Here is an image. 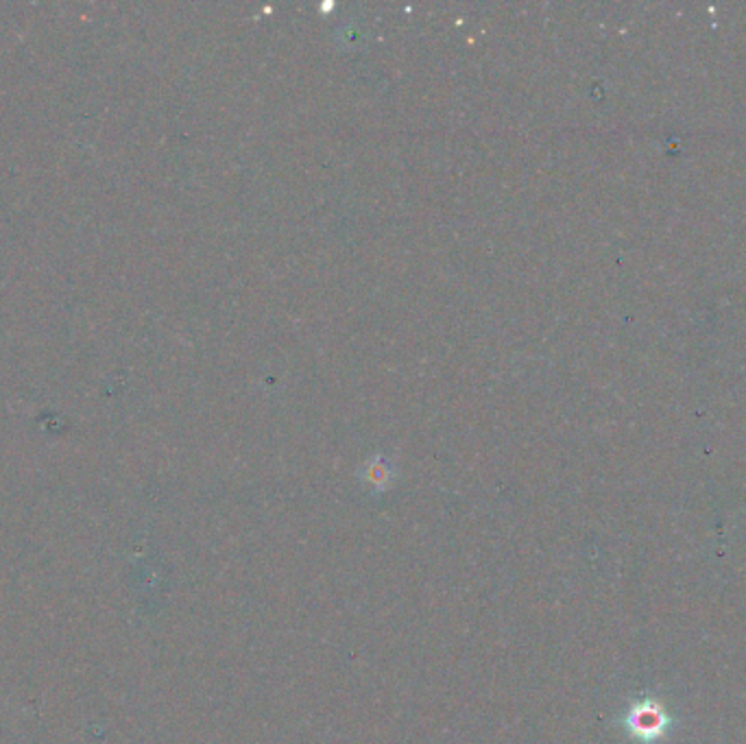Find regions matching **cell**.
Instances as JSON below:
<instances>
[{
	"label": "cell",
	"mask_w": 746,
	"mask_h": 744,
	"mask_svg": "<svg viewBox=\"0 0 746 744\" xmlns=\"http://www.w3.org/2000/svg\"><path fill=\"white\" fill-rule=\"evenodd\" d=\"M627 725L631 729V734L640 740H655L666 731L668 718L666 712L661 710V705L653 701H644L633 707L627 718Z\"/></svg>",
	"instance_id": "cell-1"
}]
</instances>
